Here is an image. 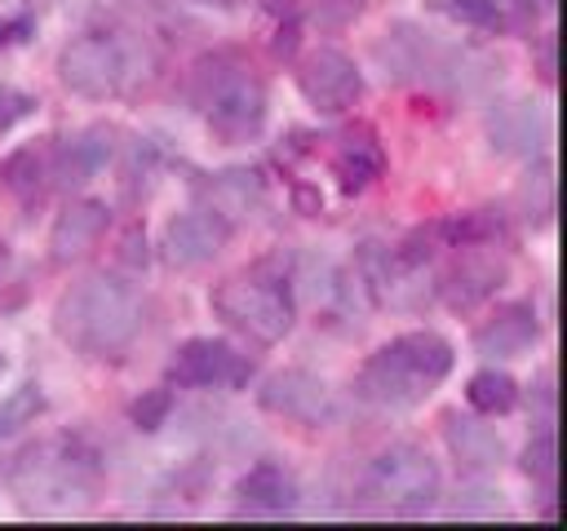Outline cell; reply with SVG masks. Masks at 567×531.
Segmentation results:
<instances>
[{"label": "cell", "mask_w": 567, "mask_h": 531, "mask_svg": "<svg viewBox=\"0 0 567 531\" xmlns=\"http://www.w3.org/2000/svg\"><path fill=\"white\" fill-rule=\"evenodd\" d=\"M4 487L22 513H75L102 496L106 460L75 429L40 434L9 456Z\"/></svg>", "instance_id": "6da1fadb"}, {"label": "cell", "mask_w": 567, "mask_h": 531, "mask_svg": "<svg viewBox=\"0 0 567 531\" xmlns=\"http://www.w3.org/2000/svg\"><path fill=\"white\" fill-rule=\"evenodd\" d=\"M49 323H53V336L80 358L120 363L146 327V305L128 279L93 270L58 292Z\"/></svg>", "instance_id": "7a4b0ae2"}, {"label": "cell", "mask_w": 567, "mask_h": 531, "mask_svg": "<svg viewBox=\"0 0 567 531\" xmlns=\"http://www.w3.org/2000/svg\"><path fill=\"white\" fill-rule=\"evenodd\" d=\"M456 367V345L434 327L381 341L354 372V398L372 412H416Z\"/></svg>", "instance_id": "3957f363"}, {"label": "cell", "mask_w": 567, "mask_h": 531, "mask_svg": "<svg viewBox=\"0 0 567 531\" xmlns=\"http://www.w3.org/2000/svg\"><path fill=\"white\" fill-rule=\"evenodd\" d=\"M186 97L221 146H248L266 133L270 93L239 49L204 53L186 75Z\"/></svg>", "instance_id": "277c9868"}, {"label": "cell", "mask_w": 567, "mask_h": 531, "mask_svg": "<svg viewBox=\"0 0 567 531\" xmlns=\"http://www.w3.org/2000/svg\"><path fill=\"white\" fill-rule=\"evenodd\" d=\"M288 270L292 266L284 257H270L244 274H230L208 292V310L244 341L279 345L297 327V292Z\"/></svg>", "instance_id": "5b68a950"}, {"label": "cell", "mask_w": 567, "mask_h": 531, "mask_svg": "<svg viewBox=\"0 0 567 531\" xmlns=\"http://www.w3.org/2000/svg\"><path fill=\"white\" fill-rule=\"evenodd\" d=\"M377 62L399 84H425V88H474L492 75H501V62L483 58L470 44H443L416 22H394L377 40Z\"/></svg>", "instance_id": "8992f818"}, {"label": "cell", "mask_w": 567, "mask_h": 531, "mask_svg": "<svg viewBox=\"0 0 567 531\" xmlns=\"http://www.w3.org/2000/svg\"><path fill=\"white\" fill-rule=\"evenodd\" d=\"M443 473L439 460L416 442L381 447L354 478V509L381 518H421L439 504Z\"/></svg>", "instance_id": "52a82bcc"}, {"label": "cell", "mask_w": 567, "mask_h": 531, "mask_svg": "<svg viewBox=\"0 0 567 531\" xmlns=\"http://www.w3.org/2000/svg\"><path fill=\"white\" fill-rule=\"evenodd\" d=\"M58 80L84 102H111L133 80V53L111 31H84L58 49Z\"/></svg>", "instance_id": "ba28073f"}, {"label": "cell", "mask_w": 567, "mask_h": 531, "mask_svg": "<svg viewBox=\"0 0 567 531\" xmlns=\"http://www.w3.org/2000/svg\"><path fill=\"white\" fill-rule=\"evenodd\" d=\"M354 279L359 292L381 305V310H399V314H416L434 301V266H416L403 261L394 252V243H359L354 248Z\"/></svg>", "instance_id": "9c48e42d"}, {"label": "cell", "mask_w": 567, "mask_h": 531, "mask_svg": "<svg viewBox=\"0 0 567 531\" xmlns=\"http://www.w3.org/2000/svg\"><path fill=\"white\" fill-rule=\"evenodd\" d=\"M452 261L434 270V301H443L452 314H470L509 283V257L496 243H461L447 248Z\"/></svg>", "instance_id": "30bf717a"}, {"label": "cell", "mask_w": 567, "mask_h": 531, "mask_svg": "<svg viewBox=\"0 0 567 531\" xmlns=\"http://www.w3.org/2000/svg\"><path fill=\"white\" fill-rule=\"evenodd\" d=\"M257 407L301 429H328L341 416L337 389L310 367H275L257 381Z\"/></svg>", "instance_id": "8fae6325"}, {"label": "cell", "mask_w": 567, "mask_h": 531, "mask_svg": "<svg viewBox=\"0 0 567 531\" xmlns=\"http://www.w3.org/2000/svg\"><path fill=\"white\" fill-rule=\"evenodd\" d=\"M292 75H297V93L319 115H346V111H354L363 102V71L337 44H319L306 58H297Z\"/></svg>", "instance_id": "7c38bea8"}, {"label": "cell", "mask_w": 567, "mask_h": 531, "mask_svg": "<svg viewBox=\"0 0 567 531\" xmlns=\"http://www.w3.org/2000/svg\"><path fill=\"white\" fill-rule=\"evenodd\" d=\"M164 381L177 389H244L252 381V358L221 336H190L173 350Z\"/></svg>", "instance_id": "4fadbf2b"}, {"label": "cell", "mask_w": 567, "mask_h": 531, "mask_svg": "<svg viewBox=\"0 0 567 531\" xmlns=\"http://www.w3.org/2000/svg\"><path fill=\"white\" fill-rule=\"evenodd\" d=\"M230 239H235V221L226 212L208 208V204H195V208H186V212H177V217L164 221L155 248H159L164 266H173V270H199L213 257H221V248Z\"/></svg>", "instance_id": "5bb4252c"}, {"label": "cell", "mask_w": 567, "mask_h": 531, "mask_svg": "<svg viewBox=\"0 0 567 531\" xmlns=\"http://www.w3.org/2000/svg\"><path fill=\"white\" fill-rule=\"evenodd\" d=\"M536 341H540V314H536L532 301H501L470 332V350L483 363L523 358L527 350H536Z\"/></svg>", "instance_id": "9a60e30c"}, {"label": "cell", "mask_w": 567, "mask_h": 531, "mask_svg": "<svg viewBox=\"0 0 567 531\" xmlns=\"http://www.w3.org/2000/svg\"><path fill=\"white\" fill-rule=\"evenodd\" d=\"M115 137H120V128H111V124H84L66 137H49V181L58 190L84 186L115 159V150H120Z\"/></svg>", "instance_id": "2e32d148"}, {"label": "cell", "mask_w": 567, "mask_h": 531, "mask_svg": "<svg viewBox=\"0 0 567 531\" xmlns=\"http://www.w3.org/2000/svg\"><path fill=\"white\" fill-rule=\"evenodd\" d=\"M385 164H390V155L381 146V133L368 119H354V124H346L332 137L328 173L337 177V190L341 195H363L372 181L385 177Z\"/></svg>", "instance_id": "e0dca14e"}, {"label": "cell", "mask_w": 567, "mask_h": 531, "mask_svg": "<svg viewBox=\"0 0 567 531\" xmlns=\"http://www.w3.org/2000/svg\"><path fill=\"white\" fill-rule=\"evenodd\" d=\"M111 230V204L106 199H93V195H75L58 208L53 226H49V261L53 266H71L80 257H89L102 235Z\"/></svg>", "instance_id": "ac0fdd59"}, {"label": "cell", "mask_w": 567, "mask_h": 531, "mask_svg": "<svg viewBox=\"0 0 567 531\" xmlns=\"http://www.w3.org/2000/svg\"><path fill=\"white\" fill-rule=\"evenodd\" d=\"M487 142L505 159H532L549 142V111L532 97H509L492 102L487 111Z\"/></svg>", "instance_id": "d6986e66"}, {"label": "cell", "mask_w": 567, "mask_h": 531, "mask_svg": "<svg viewBox=\"0 0 567 531\" xmlns=\"http://www.w3.org/2000/svg\"><path fill=\"white\" fill-rule=\"evenodd\" d=\"M230 504L248 518H279L301 504V482L284 460H257L235 478Z\"/></svg>", "instance_id": "ffe728a7"}, {"label": "cell", "mask_w": 567, "mask_h": 531, "mask_svg": "<svg viewBox=\"0 0 567 531\" xmlns=\"http://www.w3.org/2000/svg\"><path fill=\"white\" fill-rule=\"evenodd\" d=\"M492 416H478V412H461V407H447L439 416V429H443V442L456 460V469L465 473H492L501 469L505 460V438L496 434V425H487Z\"/></svg>", "instance_id": "44dd1931"}, {"label": "cell", "mask_w": 567, "mask_h": 531, "mask_svg": "<svg viewBox=\"0 0 567 531\" xmlns=\"http://www.w3.org/2000/svg\"><path fill=\"white\" fill-rule=\"evenodd\" d=\"M190 190L199 195V204L226 212L230 221L244 212H257L266 204V177L261 168H221V173H195Z\"/></svg>", "instance_id": "7402d4cb"}, {"label": "cell", "mask_w": 567, "mask_h": 531, "mask_svg": "<svg viewBox=\"0 0 567 531\" xmlns=\"http://www.w3.org/2000/svg\"><path fill=\"white\" fill-rule=\"evenodd\" d=\"M49 142H27L0 159V195L31 208L49 195Z\"/></svg>", "instance_id": "603a6c76"}, {"label": "cell", "mask_w": 567, "mask_h": 531, "mask_svg": "<svg viewBox=\"0 0 567 531\" xmlns=\"http://www.w3.org/2000/svg\"><path fill=\"white\" fill-rule=\"evenodd\" d=\"M439 248H461V243H505L509 239V217L501 208H465L430 221Z\"/></svg>", "instance_id": "cb8c5ba5"}, {"label": "cell", "mask_w": 567, "mask_h": 531, "mask_svg": "<svg viewBox=\"0 0 567 531\" xmlns=\"http://www.w3.org/2000/svg\"><path fill=\"white\" fill-rule=\"evenodd\" d=\"M518 398H523L518 381L505 367H496V363H483L465 381V407L478 412V416H509L518 407Z\"/></svg>", "instance_id": "d4e9b609"}, {"label": "cell", "mask_w": 567, "mask_h": 531, "mask_svg": "<svg viewBox=\"0 0 567 531\" xmlns=\"http://www.w3.org/2000/svg\"><path fill=\"white\" fill-rule=\"evenodd\" d=\"M523 473L540 487V513L545 518H554L558 509H554V487H558V434H554V420H540V429L527 438V447H523Z\"/></svg>", "instance_id": "484cf974"}, {"label": "cell", "mask_w": 567, "mask_h": 531, "mask_svg": "<svg viewBox=\"0 0 567 531\" xmlns=\"http://www.w3.org/2000/svg\"><path fill=\"white\" fill-rule=\"evenodd\" d=\"M554 208H558V199H554V159L549 155H532L527 173L518 181V212H523V221L532 230H545L554 221Z\"/></svg>", "instance_id": "4316f807"}, {"label": "cell", "mask_w": 567, "mask_h": 531, "mask_svg": "<svg viewBox=\"0 0 567 531\" xmlns=\"http://www.w3.org/2000/svg\"><path fill=\"white\" fill-rule=\"evenodd\" d=\"M425 9L452 27H465V31H501L505 27L501 0H425Z\"/></svg>", "instance_id": "83f0119b"}, {"label": "cell", "mask_w": 567, "mask_h": 531, "mask_svg": "<svg viewBox=\"0 0 567 531\" xmlns=\"http://www.w3.org/2000/svg\"><path fill=\"white\" fill-rule=\"evenodd\" d=\"M44 416V385L40 381H22L0 398V442L22 434L27 425H35Z\"/></svg>", "instance_id": "f1b7e54d"}, {"label": "cell", "mask_w": 567, "mask_h": 531, "mask_svg": "<svg viewBox=\"0 0 567 531\" xmlns=\"http://www.w3.org/2000/svg\"><path fill=\"white\" fill-rule=\"evenodd\" d=\"M363 0H301V27L319 35H341L363 18Z\"/></svg>", "instance_id": "f546056e"}, {"label": "cell", "mask_w": 567, "mask_h": 531, "mask_svg": "<svg viewBox=\"0 0 567 531\" xmlns=\"http://www.w3.org/2000/svg\"><path fill=\"white\" fill-rule=\"evenodd\" d=\"M173 407H177L173 385H168V381H164V385H151V389H142V394L128 403V425H133L137 434H155V429L168 425Z\"/></svg>", "instance_id": "4dcf8cb0"}, {"label": "cell", "mask_w": 567, "mask_h": 531, "mask_svg": "<svg viewBox=\"0 0 567 531\" xmlns=\"http://www.w3.org/2000/svg\"><path fill=\"white\" fill-rule=\"evenodd\" d=\"M447 518H509V509H505V496L496 491V487H465V491H456V500L447 504Z\"/></svg>", "instance_id": "1f68e13d"}, {"label": "cell", "mask_w": 567, "mask_h": 531, "mask_svg": "<svg viewBox=\"0 0 567 531\" xmlns=\"http://www.w3.org/2000/svg\"><path fill=\"white\" fill-rule=\"evenodd\" d=\"M35 93H27V88H13V84H0V137L4 133H13L22 119H31L35 115Z\"/></svg>", "instance_id": "d6a6232c"}, {"label": "cell", "mask_w": 567, "mask_h": 531, "mask_svg": "<svg viewBox=\"0 0 567 531\" xmlns=\"http://www.w3.org/2000/svg\"><path fill=\"white\" fill-rule=\"evenodd\" d=\"M297 49H301V18H284V22H275L270 53H275L279 62H292V58H297Z\"/></svg>", "instance_id": "836d02e7"}, {"label": "cell", "mask_w": 567, "mask_h": 531, "mask_svg": "<svg viewBox=\"0 0 567 531\" xmlns=\"http://www.w3.org/2000/svg\"><path fill=\"white\" fill-rule=\"evenodd\" d=\"M536 80L545 84V88H554V80H558V40H554V31H545V35H536Z\"/></svg>", "instance_id": "e575fe53"}, {"label": "cell", "mask_w": 567, "mask_h": 531, "mask_svg": "<svg viewBox=\"0 0 567 531\" xmlns=\"http://www.w3.org/2000/svg\"><path fill=\"white\" fill-rule=\"evenodd\" d=\"M35 35V18L18 13V18H0V53L13 49V44H27Z\"/></svg>", "instance_id": "d590c367"}, {"label": "cell", "mask_w": 567, "mask_h": 531, "mask_svg": "<svg viewBox=\"0 0 567 531\" xmlns=\"http://www.w3.org/2000/svg\"><path fill=\"white\" fill-rule=\"evenodd\" d=\"M292 208H297L301 217H319V212H323V195H319V186L292 181Z\"/></svg>", "instance_id": "8d00e7d4"}, {"label": "cell", "mask_w": 567, "mask_h": 531, "mask_svg": "<svg viewBox=\"0 0 567 531\" xmlns=\"http://www.w3.org/2000/svg\"><path fill=\"white\" fill-rule=\"evenodd\" d=\"M257 9H261L270 22H284V18H301V0H257Z\"/></svg>", "instance_id": "74e56055"}, {"label": "cell", "mask_w": 567, "mask_h": 531, "mask_svg": "<svg viewBox=\"0 0 567 531\" xmlns=\"http://www.w3.org/2000/svg\"><path fill=\"white\" fill-rule=\"evenodd\" d=\"M120 257H124L128 266H146V235H142V230H128V235H124Z\"/></svg>", "instance_id": "f35d334b"}, {"label": "cell", "mask_w": 567, "mask_h": 531, "mask_svg": "<svg viewBox=\"0 0 567 531\" xmlns=\"http://www.w3.org/2000/svg\"><path fill=\"white\" fill-rule=\"evenodd\" d=\"M532 398L545 407V416L554 420V367H545L540 372V381H536V389H532Z\"/></svg>", "instance_id": "ab89813d"}, {"label": "cell", "mask_w": 567, "mask_h": 531, "mask_svg": "<svg viewBox=\"0 0 567 531\" xmlns=\"http://www.w3.org/2000/svg\"><path fill=\"white\" fill-rule=\"evenodd\" d=\"M195 4H217V9H226L230 0H195Z\"/></svg>", "instance_id": "60d3db41"}, {"label": "cell", "mask_w": 567, "mask_h": 531, "mask_svg": "<svg viewBox=\"0 0 567 531\" xmlns=\"http://www.w3.org/2000/svg\"><path fill=\"white\" fill-rule=\"evenodd\" d=\"M4 372H9V358H4V350H0V376H4Z\"/></svg>", "instance_id": "b9f144b4"}, {"label": "cell", "mask_w": 567, "mask_h": 531, "mask_svg": "<svg viewBox=\"0 0 567 531\" xmlns=\"http://www.w3.org/2000/svg\"><path fill=\"white\" fill-rule=\"evenodd\" d=\"M540 4H554V0H540Z\"/></svg>", "instance_id": "7bdbcfd3"}]
</instances>
